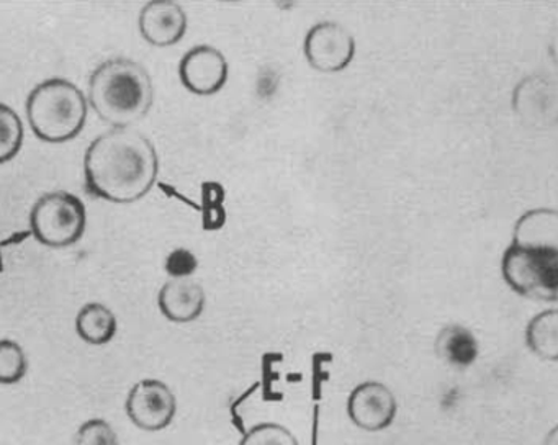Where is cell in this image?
Instances as JSON below:
<instances>
[{"label": "cell", "instance_id": "1", "mask_svg": "<svg viewBox=\"0 0 558 445\" xmlns=\"http://www.w3.org/2000/svg\"><path fill=\"white\" fill-rule=\"evenodd\" d=\"M158 173L155 144L133 128H112L100 134L84 156L87 189L107 202H138L151 192Z\"/></svg>", "mask_w": 558, "mask_h": 445}, {"label": "cell", "instance_id": "2", "mask_svg": "<svg viewBox=\"0 0 558 445\" xmlns=\"http://www.w3.org/2000/svg\"><path fill=\"white\" fill-rule=\"evenodd\" d=\"M87 104L113 128H132L155 104L151 75L133 59H109L90 75Z\"/></svg>", "mask_w": 558, "mask_h": 445}, {"label": "cell", "instance_id": "3", "mask_svg": "<svg viewBox=\"0 0 558 445\" xmlns=\"http://www.w3.org/2000/svg\"><path fill=\"white\" fill-rule=\"evenodd\" d=\"M32 131L45 143L61 144L80 136L86 127V95L68 79L53 77L38 84L27 98Z\"/></svg>", "mask_w": 558, "mask_h": 445}, {"label": "cell", "instance_id": "4", "mask_svg": "<svg viewBox=\"0 0 558 445\" xmlns=\"http://www.w3.org/2000/svg\"><path fill=\"white\" fill-rule=\"evenodd\" d=\"M501 275L514 293L555 303L558 298V249L512 244L502 252Z\"/></svg>", "mask_w": 558, "mask_h": 445}, {"label": "cell", "instance_id": "5", "mask_svg": "<svg viewBox=\"0 0 558 445\" xmlns=\"http://www.w3.org/2000/svg\"><path fill=\"white\" fill-rule=\"evenodd\" d=\"M86 225V205L74 193H45L32 208V234L47 248L63 249L76 244L83 238Z\"/></svg>", "mask_w": 558, "mask_h": 445}, {"label": "cell", "instance_id": "6", "mask_svg": "<svg viewBox=\"0 0 558 445\" xmlns=\"http://www.w3.org/2000/svg\"><path fill=\"white\" fill-rule=\"evenodd\" d=\"M355 39L341 23L318 22L306 32L303 52L315 71L336 74L345 71L355 58Z\"/></svg>", "mask_w": 558, "mask_h": 445}, {"label": "cell", "instance_id": "7", "mask_svg": "<svg viewBox=\"0 0 558 445\" xmlns=\"http://www.w3.org/2000/svg\"><path fill=\"white\" fill-rule=\"evenodd\" d=\"M130 421L146 432H159L169 428L178 412V399L161 380L146 378L130 389L126 398Z\"/></svg>", "mask_w": 558, "mask_h": 445}, {"label": "cell", "instance_id": "8", "mask_svg": "<svg viewBox=\"0 0 558 445\" xmlns=\"http://www.w3.org/2000/svg\"><path fill=\"white\" fill-rule=\"evenodd\" d=\"M179 77L189 92L207 97L218 94L227 85L230 64L215 46H194L179 62Z\"/></svg>", "mask_w": 558, "mask_h": 445}, {"label": "cell", "instance_id": "9", "mask_svg": "<svg viewBox=\"0 0 558 445\" xmlns=\"http://www.w3.org/2000/svg\"><path fill=\"white\" fill-rule=\"evenodd\" d=\"M397 411V398L384 383H361L349 395V419L362 431L380 432L390 428Z\"/></svg>", "mask_w": 558, "mask_h": 445}, {"label": "cell", "instance_id": "10", "mask_svg": "<svg viewBox=\"0 0 558 445\" xmlns=\"http://www.w3.org/2000/svg\"><path fill=\"white\" fill-rule=\"evenodd\" d=\"M138 25L149 45L168 48L178 45L187 33V13L172 0H155L143 7Z\"/></svg>", "mask_w": 558, "mask_h": 445}, {"label": "cell", "instance_id": "11", "mask_svg": "<svg viewBox=\"0 0 558 445\" xmlns=\"http://www.w3.org/2000/svg\"><path fill=\"white\" fill-rule=\"evenodd\" d=\"M205 303L207 294L204 287L192 278H171L159 291V310L172 323L185 324L198 320L204 313Z\"/></svg>", "mask_w": 558, "mask_h": 445}, {"label": "cell", "instance_id": "12", "mask_svg": "<svg viewBox=\"0 0 558 445\" xmlns=\"http://www.w3.org/2000/svg\"><path fill=\"white\" fill-rule=\"evenodd\" d=\"M512 244L558 249V215L551 208L525 212L515 221Z\"/></svg>", "mask_w": 558, "mask_h": 445}, {"label": "cell", "instance_id": "13", "mask_svg": "<svg viewBox=\"0 0 558 445\" xmlns=\"http://www.w3.org/2000/svg\"><path fill=\"white\" fill-rule=\"evenodd\" d=\"M437 357L453 369H466L478 359L480 346L475 334L462 324H447L434 342Z\"/></svg>", "mask_w": 558, "mask_h": 445}, {"label": "cell", "instance_id": "14", "mask_svg": "<svg viewBox=\"0 0 558 445\" xmlns=\"http://www.w3.org/2000/svg\"><path fill=\"white\" fill-rule=\"evenodd\" d=\"M119 321L116 313L102 303H87L76 316V333L90 346H104L116 337Z\"/></svg>", "mask_w": 558, "mask_h": 445}, {"label": "cell", "instance_id": "15", "mask_svg": "<svg viewBox=\"0 0 558 445\" xmlns=\"http://www.w3.org/2000/svg\"><path fill=\"white\" fill-rule=\"evenodd\" d=\"M525 344L532 353L557 362L558 360V311L555 308L535 314L525 327Z\"/></svg>", "mask_w": 558, "mask_h": 445}, {"label": "cell", "instance_id": "16", "mask_svg": "<svg viewBox=\"0 0 558 445\" xmlns=\"http://www.w3.org/2000/svg\"><path fill=\"white\" fill-rule=\"evenodd\" d=\"M24 123L9 105L0 104V164L17 157L24 144Z\"/></svg>", "mask_w": 558, "mask_h": 445}, {"label": "cell", "instance_id": "17", "mask_svg": "<svg viewBox=\"0 0 558 445\" xmlns=\"http://www.w3.org/2000/svg\"><path fill=\"white\" fill-rule=\"evenodd\" d=\"M28 372V359L21 344L12 339H0V383L15 385Z\"/></svg>", "mask_w": 558, "mask_h": 445}, {"label": "cell", "instance_id": "18", "mask_svg": "<svg viewBox=\"0 0 558 445\" xmlns=\"http://www.w3.org/2000/svg\"><path fill=\"white\" fill-rule=\"evenodd\" d=\"M240 445H300L290 429L277 422L254 425L241 438Z\"/></svg>", "mask_w": 558, "mask_h": 445}, {"label": "cell", "instance_id": "19", "mask_svg": "<svg viewBox=\"0 0 558 445\" xmlns=\"http://www.w3.org/2000/svg\"><path fill=\"white\" fill-rule=\"evenodd\" d=\"M202 208H204V228L208 231L220 229L227 221L225 212V190L220 183L207 182L202 190Z\"/></svg>", "mask_w": 558, "mask_h": 445}, {"label": "cell", "instance_id": "20", "mask_svg": "<svg viewBox=\"0 0 558 445\" xmlns=\"http://www.w3.org/2000/svg\"><path fill=\"white\" fill-rule=\"evenodd\" d=\"M74 445H120V438L106 419L96 418L77 429Z\"/></svg>", "mask_w": 558, "mask_h": 445}, {"label": "cell", "instance_id": "21", "mask_svg": "<svg viewBox=\"0 0 558 445\" xmlns=\"http://www.w3.org/2000/svg\"><path fill=\"white\" fill-rule=\"evenodd\" d=\"M165 268L171 278H191L198 268L197 255L185 248L174 249L166 257Z\"/></svg>", "mask_w": 558, "mask_h": 445}, {"label": "cell", "instance_id": "22", "mask_svg": "<svg viewBox=\"0 0 558 445\" xmlns=\"http://www.w3.org/2000/svg\"><path fill=\"white\" fill-rule=\"evenodd\" d=\"M557 431L558 429L554 428L548 432L547 437H545L544 445H558Z\"/></svg>", "mask_w": 558, "mask_h": 445}]
</instances>
